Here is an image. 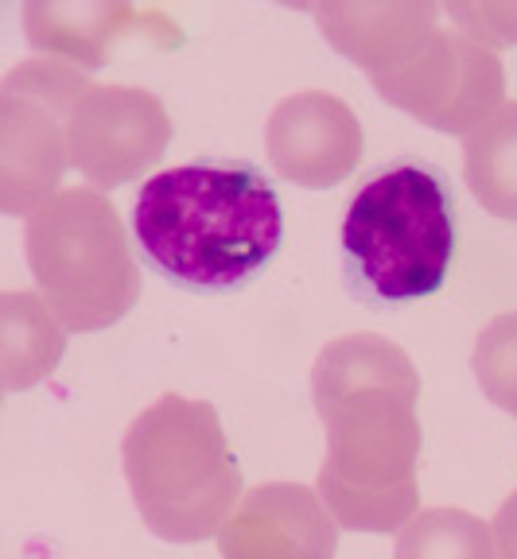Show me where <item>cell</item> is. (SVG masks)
I'll list each match as a JSON object with an SVG mask.
<instances>
[{
  "label": "cell",
  "instance_id": "6da1fadb",
  "mask_svg": "<svg viewBox=\"0 0 517 559\" xmlns=\"http://www.w3.org/2000/svg\"><path fill=\"white\" fill-rule=\"evenodd\" d=\"M312 401L327 431L316 493L351 533H401L421 506V373L397 342L346 334L319 349Z\"/></svg>",
  "mask_w": 517,
  "mask_h": 559
},
{
  "label": "cell",
  "instance_id": "7a4b0ae2",
  "mask_svg": "<svg viewBox=\"0 0 517 559\" xmlns=\"http://www.w3.org/2000/svg\"><path fill=\"white\" fill-rule=\"evenodd\" d=\"M132 237L167 284L230 296L281 253L284 206L269 175L249 159H195L141 187Z\"/></svg>",
  "mask_w": 517,
  "mask_h": 559
},
{
  "label": "cell",
  "instance_id": "3957f363",
  "mask_svg": "<svg viewBox=\"0 0 517 559\" xmlns=\"http://www.w3.org/2000/svg\"><path fill=\"white\" fill-rule=\"evenodd\" d=\"M456 249V194L447 175L421 156H401L366 175L339 226L346 292L374 307L436 296Z\"/></svg>",
  "mask_w": 517,
  "mask_h": 559
},
{
  "label": "cell",
  "instance_id": "277c9868",
  "mask_svg": "<svg viewBox=\"0 0 517 559\" xmlns=\"http://www.w3.org/2000/svg\"><path fill=\"white\" fill-rule=\"evenodd\" d=\"M137 513L160 540L199 544L242 506V466L214 404L164 393L132 419L121 443Z\"/></svg>",
  "mask_w": 517,
  "mask_h": 559
},
{
  "label": "cell",
  "instance_id": "5b68a950",
  "mask_svg": "<svg viewBox=\"0 0 517 559\" xmlns=\"http://www.w3.org/2000/svg\"><path fill=\"white\" fill-rule=\"evenodd\" d=\"M27 264L62 331H106L141 299L129 234L97 187H62L24 226Z\"/></svg>",
  "mask_w": 517,
  "mask_h": 559
},
{
  "label": "cell",
  "instance_id": "8992f818",
  "mask_svg": "<svg viewBox=\"0 0 517 559\" xmlns=\"http://www.w3.org/2000/svg\"><path fill=\"white\" fill-rule=\"evenodd\" d=\"M86 90L82 70L55 59L9 70L0 90V206L9 214L32 218L59 194L62 171L71 164L67 124Z\"/></svg>",
  "mask_w": 517,
  "mask_h": 559
},
{
  "label": "cell",
  "instance_id": "52a82bcc",
  "mask_svg": "<svg viewBox=\"0 0 517 559\" xmlns=\"http://www.w3.org/2000/svg\"><path fill=\"white\" fill-rule=\"evenodd\" d=\"M369 82L389 105L451 136L474 132L506 105L502 59L459 27H432L389 74Z\"/></svg>",
  "mask_w": 517,
  "mask_h": 559
},
{
  "label": "cell",
  "instance_id": "ba28073f",
  "mask_svg": "<svg viewBox=\"0 0 517 559\" xmlns=\"http://www.w3.org/2000/svg\"><path fill=\"white\" fill-rule=\"evenodd\" d=\"M71 164L90 183L121 187L141 179L172 144L164 102L141 86H90L67 124Z\"/></svg>",
  "mask_w": 517,
  "mask_h": 559
},
{
  "label": "cell",
  "instance_id": "9c48e42d",
  "mask_svg": "<svg viewBox=\"0 0 517 559\" xmlns=\"http://www.w3.org/2000/svg\"><path fill=\"white\" fill-rule=\"evenodd\" d=\"M272 167L296 187L327 191L342 183L362 159V124L342 97L304 90L272 105L265 124Z\"/></svg>",
  "mask_w": 517,
  "mask_h": 559
},
{
  "label": "cell",
  "instance_id": "30bf717a",
  "mask_svg": "<svg viewBox=\"0 0 517 559\" xmlns=\"http://www.w3.org/2000/svg\"><path fill=\"white\" fill-rule=\"evenodd\" d=\"M334 548L339 521L296 481L254 486L219 533L222 559H334Z\"/></svg>",
  "mask_w": 517,
  "mask_h": 559
},
{
  "label": "cell",
  "instance_id": "8fae6325",
  "mask_svg": "<svg viewBox=\"0 0 517 559\" xmlns=\"http://www.w3.org/2000/svg\"><path fill=\"white\" fill-rule=\"evenodd\" d=\"M156 27L172 32L176 24H167L160 12H141L132 4H44L32 0L24 4V32L27 44L39 55L55 62H67L74 70H97L109 62L117 39L129 32H149L156 39Z\"/></svg>",
  "mask_w": 517,
  "mask_h": 559
},
{
  "label": "cell",
  "instance_id": "7c38bea8",
  "mask_svg": "<svg viewBox=\"0 0 517 559\" xmlns=\"http://www.w3.org/2000/svg\"><path fill=\"white\" fill-rule=\"evenodd\" d=\"M312 16L319 20L334 51L359 62L369 79H381L432 27H439L444 9L424 0H404V4L374 0V4H316Z\"/></svg>",
  "mask_w": 517,
  "mask_h": 559
},
{
  "label": "cell",
  "instance_id": "4fadbf2b",
  "mask_svg": "<svg viewBox=\"0 0 517 559\" xmlns=\"http://www.w3.org/2000/svg\"><path fill=\"white\" fill-rule=\"evenodd\" d=\"M0 331H4L0 334V373H4L9 393L44 381L67 349L62 323L55 319V311L27 292L0 296Z\"/></svg>",
  "mask_w": 517,
  "mask_h": 559
},
{
  "label": "cell",
  "instance_id": "5bb4252c",
  "mask_svg": "<svg viewBox=\"0 0 517 559\" xmlns=\"http://www.w3.org/2000/svg\"><path fill=\"white\" fill-rule=\"evenodd\" d=\"M463 175L486 214L517 222V102L494 109L463 136Z\"/></svg>",
  "mask_w": 517,
  "mask_h": 559
},
{
  "label": "cell",
  "instance_id": "9a60e30c",
  "mask_svg": "<svg viewBox=\"0 0 517 559\" xmlns=\"http://www.w3.org/2000/svg\"><path fill=\"white\" fill-rule=\"evenodd\" d=\"M393 559H498L494 528L463 509H428L397 533Z\"/></svg>",
  "mask_w": 517,
  "mask_h": 559
},
{
  "label": "cell",
  "instance_id": "2e32d148",
  "mask_svg": "<svg viewBox=\"0 0 517 559\" xmlns=\"http://www.w3.org/2000/svg\"><path fill=\"white\" fill-rule=\"evenodd\" d=\"M471 366L482 393L491 396L502 412L517 416V311L498 314L482 326Z\"/></svg>",
  "mask_w": 517,
  "mask_h": 559
},
{
  "label": "cell",
  "instance_id": "e0dca14e",
  "mask_svg": "<svg viewBox=\"0 0 517 559\" xmlns=\"http://www.w3.org/2000/svg\"><path fill=\"white\" fill-rule=\"evenodd\" d=\"M444 16L451 20V27H459L463 35H471L474 44L482 47H514L517 44V4L498 0V4H439Z\"/></svg>",
  "mask_w": 517,
  "mask_h": 559
},
{
  "label": "cell",
  "instance_id": "ac0fdd59",
  "mask_svg": "<svg viewBox=\"0 0 517 559\" xmlns=\"http://www.w3.org/2000/svg\"><path fill=\"white\" fill-rule=\"evenodd\" d=\"M494 544H498V559H517V489L506 498V506L494 516Z\"/></svg>",
  "mask_w": 517,
  "mask_h": 559
}]
</instances>
